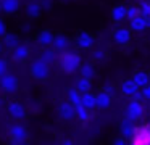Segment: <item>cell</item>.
Here are the masks:
<instances>
[{
    "label": "cell",
    "mask_w": 150,
    "mask_h": 145,
    "mask_svg": "<svg viewBox=\"0 0 150 145\" xmlns=\"http://www.w3.org/2000/svg\"><path fill=\"white\" fill-rule=\"evenodd\" d=\"M115 144H116V145H124V144H126V139L120 137V139H116V140H115Z\"/></svg>",
    "instance_id": "cell-36"
},
{
    "label": "cell",
    "mask_w": 150,
    "mask_h": 145,
    "mask_svg": "<svg viewBox=\"0 0 150 145\" xmlns=\"http://www.w3.org/2000/svg\"><path fill=\"white\" fill-rule=\"evenodd\" d=\"M8 113H10L13 118H16V119H23L24 116H26V110H24V106L21 105V103H16V102H13V103L8 105Z\"/></svg>",
    "instance_id": "cell-10"
},
{
    "label": "cell",
    "mask_w": 150,
    "mask_h": 145,
    "mask_svg": "<svg viewBox=\"0 0 150 145\" xmlns=\"http://www.w3.org/2000/svg\"><path fill=\"white\" fill-rule=\"evenodd\" d=\"M142 93H144V97H145L147 100H150V84H149V86H145V87H144Z\"/></svg>",
    "instance_id": "cell-33"
},
{
    "label": "cell",
    "mask_w": 150,
    "mask_h": 145,
    "mask_svg": "<svg viewBox=\"0 0 150 145\" xmlns=\"http://www.w3.org/2000/svg\"><path fill=\"white\" fill-rule=\"evenodd\" d=\"M113 39L118 45H121V47H123V45H127L131 40V31L127 28H118L113 34Z\"/></svg>",
    "instance_id": "cell-5"
},
{
    "label": "cell",
    "mask_w": 150,
    "mask_h": 145,
    "mask_svg": "<svg viewBox=\"0 0 150 145\" xmlns=\"http://www.w3.org/2000/svg\"><path fill=\"white\" fill-rule=\"evenodd\" d=\"M129 121H131V119L127 118V119H124V122L121 124V134H123V137H127V139L134 137V135H136V131H137L136 127L131 126Z\"/></svg>",
    "instance_id": "cell-18"
},
{
    "label": "cell",
    "mask_w": 150,
    "mask_h": 145,
    "mask_svg": "<svg viewBox=\"0 0 150 145\" xmlns=\"http://www.w3.org/2000/svg\"><path fill=\"white\" fill-rule=\"evenodd\" d=\"M103 57H105V53L102 50H95L94 53H92V58H94L95 61H102V60H103Z\"/></svg>",
    "instance_id": "cell-30"
},
{
    "label": "cell",
    "mask_w": 150,
    "mask_h": 145,
    "mask_svg": "<svg viewBox=\"0 0 150 145\" xmlns=\"http://www.w3.org/2000/svg\"><path fill=\"white\" fill-rule=\"evenodd\" d=\"M132 81L137 84V86H139V89H144L145 86H149L150 76L147 73H144V71H137V73L132 76Z\"/></svg>",
    "instance_id": "cell-14"
},
{
    "label": "cell",
    "mask_w": 150,
    "mask_h": 145,
    "mask_svg": "<svg viewBox=\"0 0 150 145\" xmlns=\"http://www.w3.org/2000/svg\"><path fill=\"white\" fill-rule=\"evenodd\" d=\"M76 106V116H78L81 121H87L89 119V110L86 108L82 103H78V105H74Z\"/></svg>",
    "instance_id": "cell-24"
},
{
    "label": "cell",
    "mask_w": 150,
    "mask_h": 145,
    "mask_svg": "<svg viewBox=\"0 0 150 145\" xmlns=\"http://www.w3.org/2000/svg\"><path fill=\"white\" fill-rule=\"evenodd\" d=\"M121 90H123L124 95L132 97L134 93L139 90V86H137V84L134 82L132 79H126V81H123V84H121Z\"/></svg>",
    "instance_id": "cell-12"
},
{
    "label": "cell",
    "mask_w": 150,
    "mask_h": 145,
    "mask_svg": "<svg viewBox=\"0 0 150 145\" xmlns=\"http://www.w3.org/2000/svg\"><path fill=\"white\" fill-rule=\"evenodd\" d=\"M10 134H11V142L13 144H23V142H26L28 134H26V129L23 126H20V124L13 126L10 129Z\"/></svg>",
    "instance_id": "cell-6"
},
{
    "label": "cell",
    "mask_w": 150,
    "mask_h": 145,
    "mask_svg": "<svg viewBox=\"0 0 150 145\" xmlns=\"http://www.w3.org/2000/svg\"><path fill=\"white\" fill-rule=\"evenodd\" d=\"M40 58H42L45 63L50 64V63H53V61H55V52H53V50H45V52L42 53V57H40Z\"/></svg>",
    "instance_id": "cell-27"
},
{
    "label": "cell",
    "mask_w": 150,
    "mask_h": 145,
    "mask_svg": "<svg viewBox=\"0 0 150 145\" xmlns=\"http://www.w3.org/2000/svg\"><path fill=\"white\" fill-rule=\"evenodd\" d=\"M0 10H2V2H0Z\"/></svg>",
    "instance_id": "cell-40"
},
{
    "label": "cell",
    "mask_w": 150,
    "mask_h": 145,
    "mask_svg": "<svg viewBox=\"0 0 150 145\" xmlns=\"http://www.w3.org/2000/svg\"><path fill=\"white\" fill-rule=\"evenodd\" d=\"M140 98H144V93L137 90V92H136V93H134V95H132V100H139V102H140Z\"/></svg>",
    "instance_id": "cell-35"
},
{
    "label": "cell",
    "mask_w": 150,
    "mask_h": 145,
    "mask_svg": "<svg viewBox=\"0 0 150 145\" xmlns=\"http://www.w3.org/2000/svg\"><path fill=\"white\" fill-rule=\"evenodd\" d=\"M49 63H45V61L42 60V58H39V60L33 61V64H31V74H33L34 79H45V77H49Z\"/></svg>",
    "instance_id": "cell-2"
},
{
    "label": "cell",
    "mask_w": 150,
    "mask_h": 145,
    "mask_svg": "<svg viewBox=\"0 0 150 145\" xmlns=\"http://www.w3.org/2000/svg\"><path fill=\"white\" fill-rule=\"evenodd\" d=\"M129 29L131 31H137V32H142L147 29V24H145V16L140 13V15H137L136 18L129 19Z\"/></svg>",
    "instance_id": "cell-9"
},
{
    "label": "cell",
    "mask_w": 150,
    "mask_h": 145,
    "mask_svg": "<svg viewBox=\"0 0 150 145\" xmlns=\"http://www.w3.org/2000/svg\"><path fill=\"white\" fill-rule=\"evenodd\" d=\"M28 57H29V48H28L26 45L18 44L16 47L13 48V60H16V61H23V60H26Z\"/></svg>",
    "instance_id": "cell-11"
},
{
    "label": "cell",
    "mask_w": 150,
    "mask_h": 145,
    "mask_svg": "<svg viewBox=\"0 0 150 145\" xmlns=\"http://www.w3.org/2000/svg\"><path fill=\"white\" fill-rule=\"evenodd\" d=\"M103 90H105V92H108L110 95H115V87L111 86V84H107V86L103 87Z\"/></svg>",
    "instance_id": "cell-32"
},
{
    "label": "cell",
    "mask_w": 150,
    "mask_h": 145,
    "mask_svg": "<svg viewBox=\"0 0 150 145\" xmlns=\"http://www.w3.org/2000/svg\"><path fill=\"white\" fill-rule=\"evenodd\" d=\"M140 13H142L144 16H150V3L149 2H142L140 3Z\"/></svg>",
    "instance_id": "cell-29"
},
{
    "label": "cell",
    "mask_w": 150,
    "mask_h": 145,
    "mask_svg": "<svg viewBox=\"0 0 150 145\" xmlns=\"http://www.w3.org/2000/svg\"><path fill=\"white\" fill-rule=\"evenodd\" d=\"M91 79L89 77H84V76H81V79H78V90L81 93H84V92H89L91 90Z\"/></svg>",
    "instance_id": "cell-23"
},
{
    "label": "cell",
    "mask_w": 150,
    "mask_h": 145,
    "mask_svg": "<svg viewBox=\"0 0 150 145\" xmlns=\"http://www.w3.org/2000/svg\"><path fill=\"white\" fill-rule=\"evenodd\" d=\"M79 71H81V76L89 77V79H92V77H94V74H95L94 66H92L91 63H84V64H81V66H79Z\"/></svg>",
    "instance_id": "cell-22"
},
{
    "label": "cell",
    "mask_w": 150,
    "mask_h": 145,
    "mask_svg": "<svg viewBox=\"0 0 150 145\" xmlns=\"http://www.w3.org/2000/svg\"><path fill=\"white\" fill-rule=\"evenodd\" d=\"M0 50H2V44H0Z\"/></svg>",
    "instance_id": "cell-41"
},
{
    "label": "cell",
    "mask_w": 150,
    "mask_h": 145,
    "mask_svg": "<svg viewBox=\"0 0 150 145\" xmlns=\"http://www.w3.org/2000/svg\"><path fill=\"white\" fill-rule=\"evenodd\" d=\"M2 105H4V100H2V98H0V106H2Z\"/></svg>",
    "instance_id": "cell-39"
},
{
    "label": "cell",
    "mask_w": 150,
    "mask_h": 145,
    "mask_svg": "<svg viewBox=\"0 0 150 145\" xmlns=\"http://www.w3.org/2000/svg\"><path fill=\"white\" fill-rule=\"evenodd\" d=\"M97 106L98 108H108L110 106V103H111V95L108 92H100V93H97Z\"/></svg>",
    "instance_id": "cell-15"
},
{
    "label": "cell",
    "mask_w": 150,
    "mask_h": 145,
    "mask_svg": "<svg viewBox=\"0 0 150 145\" xmlns=\"http://www.w3.org/2000/svg\"><path fill=\"white\" fill-rule=\"evenodd\" d=\"M126 113H127V118H129L131 121H137V119H140V118H142V115H144L142 103H140L139 100H132V102L127 105Z\"/></svg>",
    "instance_id": "cell-3"
},
{
    "label": "cell",
    "mask_w": 150,
    "mask_h": 145,
    "mask_svg": "<svg viewBox=\"0 0 150 145\" xmlns=\"http://www.w3.org/2000/svg\"><path fill=\"white\" fill-rule=\"evenodd\" d=\"M4 74H7V61L0 58V77L4 76Z\"/></svg>",
    "instance_id": "cell-31"
},
{
    "label": "cell",
    "mask_w": 150,
    "mask_h": 145,
    "mask_svg": "<svg viewBox=\"0 0 150 145\" xmlns=\"http://www.w3.org/2000/svg\"><path fill=\"white\" fill-rule=\"evenodd\" d=\"M68 100L73 103V105L81 103V92H79L78 89H69L68 90Z\"/></svg>",
    "instance_id": "cell-26"
},
{
    "label": "cell",
    "mask_w": 150,
    "mask_h": 145,
    "mask_svg": "<svg viewBox=\"0 0 150 145\" xmlns=\"http://www.w3.org/2000/svg\"><path fill=\"white\" fill-rule=\"evenodd\" d=\"M58 115L62 116L63 119L69 121V119H73L76 116V106L73 105L71 102L62 103V105H60V108H58Z\"/></svg>",
    "instance_id": "cell-7"
},
{
    "label": "cell",
    "mask_w": 150,
    "mask_h": 145,
    "mask_svg": "<svg viewBox=\"0 0 150 145\" xmlns=\"http://www.w3.org/2000/svg\"><path fill=\"white\" fill-rule=\"evenodd\" d=\"M26 11H28V15H29L31 18H36V16H39V13H40V3L31 2L29 5H28Z\"/></svg>",
    "instance_id": "cell-25"
},
{
    "label": "cell",
    "mask_w": 150,
    "mask_h": 145,
    "mask_svg": "<svg viewBox=\"0 0 150 145\" xmlns=\"http://www.w3.org/2000/svg\"><path fill=\"white\" fill-rule=\"evenodd\" d=\"M145 24L147 28H150V16H145Z\"/></svg>",
    "instance_id": "cell-38"
},
{
    "label": "cell",
    "mask_w": 150,
    "mask_h": 145,
    "mask_svg": "<svg viewBox=\"0 0 150 145\" xmlns=\"http://www.w3.org/2000/svg\"><path fill=\"white\" fill-rule=\"evenodd\" d=\"M20 8V0H2V10L5 13H15Z\"/></svg>",
    "instance_id": "cell-17"
},
{
    "label": "cell",
    "mask_w": 150,
    "mask_h": 145,
    "mask_svg": "<svg viewBox=\"0 0 150 145\" xmlns=\"http://www.w3.org/2000/svg\"><path fill=\"white\" fill-rule=\"evenodd\" d=\"M40 5H42L44 8H50V2H49V0H44V2L40 3Z\"/></svg>",
    "instance_id": "cell-37"
},
{
    "label": "cell",
    "mask_w": 150,
    "mask_h": 145,
    "mask_svg": "<svg viewBox=\"0 0 150 145\" xmlns=\"http://www.w3.org/2000/svg\"><path fill=\"white\" fill-rule=\"evenodd\" d=\"M111 18H113L115 23H121L124 18H126V6L116 5L113 10H111Z\"/></svg>",
    "instance_id": "cell-16"
},
{
    "label": "cell",
    "mask_w": 150,
    "mask_h": 145,
    "mask_svg": "<svg viewBox=\"0 0 150 145\" xmlns=\"http://www.w3.org/2000/svg\"><path fill=\"white\" fill-rule=\"evenodd\" d=\"M81 103L87 110H92L97 106V97L92 95L91 92H84V93H81Z\"/></svg>",
    "instance_id": "cell-13"
},
{
    "label": "cell",
    "mask_w": 150,
    "mask_h": 145,
    "mask_svg": "<svg viewBox=\"0 0 150 145\" xmlns=\"http://www.w3.org/2000/svg\"><path fill=\"white\" fill-rule=\"evenodd\" d=\"M76 44H78V47L82 48V50H89V48L94 45V37H92L89 32H81V34L78 35Z\"/></svg>",
    "instance_id": "cell-8"
},
{
    "label": "cell",
    "mask_w": 150,
    "mask_h": 145,
    "mask_svg": "<svg viewBox=\"0 0 150 145\" xmlns=\"http://www.w3.org/2000/svg\"><path fill=\"white\" fill-rule=\"evenodd\" d=\"M53 47H55V50H65L66 47L69 45L68 39L65 37V35H57V37H53Z\"/></svg>",
    "instance_id": "cell-20"
},
{
    "label": "cell",
    "mask_w": 150,
    "mask_h": 145,
    "mask_svg": "<svg viewBox=\"0 0 150 145\" xmlns=\"http://www.w3.org/2000/svg\"><path fill=\"white\" fill-rule=\"evenodd\" d=\"M4 37H5V39H4L5 47L11 48V50H13V48L16 47L18 44H20V39H18V35H16V34H5Z\"/></svg>",
    "instance_id": "cell-21"
},
{
    "label": "cell",
    "mask_w": 150,
    "mask_h": 145,
    "mask_svg": "<svg viewBox=\"0 0 150 145\" xmlns=\"http://www.w3.org/2000/svg\"><path fill=\"white\" fill-rule=\"evenodd\" d=\"M37 40H39L40 45H44V47H47V45H52L53 44V35L50 31H42L39 34V37H37Z\"/></svg>",
    "instance_id": "cell-19"
},
{
    "label": "cell",
    "mask_w": 150,
    "mask_h": 145,
    "mask_svg": "<svg viewBox=\"0 0 150 145\" xmlns=\"http://www.w3.org/2000/svg\"><path fill=\"white\" fill-rule=\"evenodd\" d=\"M7 34V29H5V23L0 19V37H4V35Z\"/></svg>",
    "instance_id": "cell-34"
},
{
    "label": "cell",
    "mask_w": 150,
    "mask_h": 145,
    "mask_svg": "<svg viewBox=\"0 0 150 145\" xmlns=\"http://www.w3.org/2000/svg\"><path fill=\"white\" fill-rule=\"evenodd\" d=\"M0 87L5 92H16L18 90V79L11 74H4L0 77Z\"/></svg>",
    "instance_id": "cell-4"
},
{
    "label": "cell",
    "mask_w": 150,
    "mask_h": 145,
    "mask_svg": "<svg viewBox=\"0 0 150 145\" xmlns=\"http://www.w3.org/2000/svg\"><path fill=\"white\" fill-rule=\"evenodd\" d=\"M137 15H140V8H137V6H129V8H126V18L127 19L136 18Z\"/></svg>",
    "instance_id": "cell-28"
},
{
    "label": "cell",
    "mask_w": 150,
    "mask_h": 145,
    "mask_svg": "<svg viewBox=\"0 0 150 145\" xmlns=\"http://www.w3.org/2000/svg\"><path fill=\"white\" fill-rule=\"evenodd\" d=\"M60 64H62V69L65 73L71 74L79 69V66H81V57L78 53H71V52L63 53L62 58H60Z\"/></svg>",
    "instance_id": "cell-1"
}]
</instances>
